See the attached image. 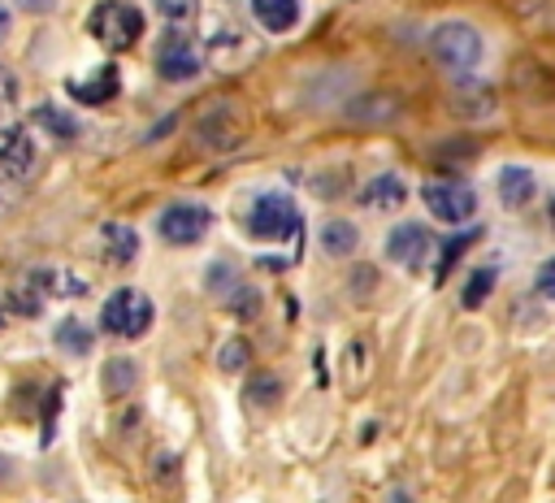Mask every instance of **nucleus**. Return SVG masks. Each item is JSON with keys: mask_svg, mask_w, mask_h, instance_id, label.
Wrapping results in <instances>:
<instances>
[{"mask_svg": "<svg viewBox=\"0 0 555 503\" xmlns=\"http://www.w3.org/2000/svg\"><path fill=\"white\" fill-rule=\"evenodd\" d=\"M429 56L447 69V74H473L477 65H481V56H486V39H481V30L473 26V22H464V17H447V22H438L434 26V35H429Z\"/></svg>", "mask_w": 555, "mask_h": 503, "instance_id": "obj_1", "label": "nucleus"}, {"mask_svg": "<svg viewBox=\"0 0 555 503\" xmlns=\"http://www.w3.org/2000/svg\"><path fill=\"white\" fill-rule=\"evenodd\" d=\"M243 225L260 243H295L299 247V234H304V217H299L295 199L282 195V191L256 195L251 208H247V217H243Z\"/></svg>", "mask_w": 555, "mask_h": 503, "instance_id": "obj_2", "label": "nucleus"}, {"mask_svg": "<svg viewBox=\"0 0 555 503\" xmlns=\"http://www.w3.org/2000/svg\"><path fill=\"white\" fill-rule=\"evenodd\" d=\"M87 30L100 48L108 52H126L143 39V13L130 4V0H100L87 17Z\"/></svg>", "mask_w": 555, "mask_h": 503, "instance_id": "obj_3", "label": "nucleus"}, {"mask_svg": "<svg viewBox=\"0 0 555 503\" xmlns=\"http://www.w3.org/2000/svg\"><path fill=\"white\" fill-rule=\"evenodd\" d=\"M152 317H156L152 299L143 291H134V286H117L100 304V330L113 334V338H143L147 325H152Z\"/></svg>", "mask_w": 555, "mask_h": 503, "instance_id": "obj_4", "label": "nucleus"}, {"mask_svg": "<svg viewBox=\"0 0 555 503\" xmlns=\"http://www.w3.org/2000/svg\"><path fill=\"white\" fill-rule=\"evenodd\" d=\"M421 204L442 225H464L468 217H477V191L455 178H429L421 186Z\"/></svg>", "mask_w": 555, "mask_h": 503, "instance_id": "obj_5", "label": "nucleus"}, {"mask_svg": "<svg viewBox=\"0 0 555 503\" xmlns=\"http://www.w3.org/2000/svg\"><path fill=\"white\" fill-rule=\"evenodd\" d=\"M191 139H195L204 152H230V147H238V139H243V117H238V108H234L230 100L204 104V113H195V121H191Z\"/></svg>", "mask_w": 555, "mask_h": 503, "instance_id": "obj_6", "label": "nucleus"}, {"mask_svg": "<svg viewBox=\"0 0 555 503\" xmlns=\"http://www.w3.org/2000/svg\"><path fill=\"white\" fill-rule=\"evenodd\" d=\"M208 230H212V212H208L204 204L173 199V204H165V208L156 212V234H160V243H169V247H191V243H199Z\"/></svg>", "mask_w": 555, "mask_h": 503, "instance_id": "obj_7", "label": "nucleus"}, {"mask_svg": "<svg viewBox=\"0 0 555 503\" xmlns=\"http://www.w3.org/2000/svg\"><path fill=\"white\" fill-rule=\"evenodd\" d=\"M152 65H156V74H160L165 82H191V78H199V69H204V52H199V43H195L191 35L169 30V35L156 43Z\"/></svg>", "mask_w": 555, "mask_h": 503, "instance_id": "obj_8", "label": "nucleus"}, {"mask_svg": "<svg viewBox=\"0 0 555 503\" xmlns=\"http://www.w3.org/2000/svg\"><path fill=\"white\" fill-rule=\"evenodd\" d=\"M382 252H386V260L399 265V269H421L425 256L434 252L429 225H421V221H399V225H390L386 238H382Z\"/></svg>", "mask_w": 555, "mask_h": 503, "instance_id": "obj_9", "label": "nucleus"}, {"mask_svg": "<svg viewBox=\"0 0 555 503\" xmlns=\"http://www.w3.org/2000/svg\"><path fill=\"white\" fill-rule=\"evenodd\" d=\"M343 117H347L351 126L377 130V126H390V121L403 117V100L390 95V91H364V95H356V100L343 104Z\"/></svg>", "mask_w": 555, "mask_h": 503, "instance_id": "obj_10", "label": "nucleus"}, {"mask_svg": "<svg viewBox=\"0 0 555 503\" xmlns=\"http://www.w3.org/2000/svg\"><path fill=\"white\" fill-rule=\"evenodd\" d=\"M408 178L403 173H373V178H364V186L356 191V199H360V208L364 212H399L403 204H408Z\"/></svg>", "mask_w": 555, "mask_h": 503, "instance_id": "obj_11", "label": "nucleus"}, {"mask_svg": "<svg viewBox=\"0 0 555 503\" xmlns=\"http://www.w3.org/2000/svg\"><path fill=\"white\" fill-rule=\"evenodd\" d=\"M39 160V147H35V134L26 126H4L0 130V173L22 182Z\"/></svg>", "mask_w": 555, "mask_h": 503, "instance_id": "obj_12", "label": "nucleus"}, {"mask_svg": "<svg viewBox=\"0 0 555 503\" xmlns=\"http://www.w3.org/2000/svg\"><path fill=\"white\" fill-rule=\"evenodd\" d=\"M451 108H455V117L486 121V117L494 113V87H490V82H481V78H455Z\"/></svg>", "mask_w": 555, "mask_h": 503, "instance_id": "obj_13", "label": "nucleus"}, {"mask_svg": "<svg viewBox=\"0 0 555 503\" xmlns=\"http://www.w3.org/2000/svg\"><path fill=\"white\" fill-rule=\"evenodd\" d=\"M533 191H538V178H533V169L529 165H503L499 173H494V195H499V204L503 208H525L529 199H533Z\"/></svg>", "mask_w": 555, "mask_h": 503, "instance_id": "obj_14", "label": "nucleus"}, {"mask_svg": "<svg viewBox=\"0 0 555 503\" xmlns=\"http://www.w3.org/2000/svg\"><path fill=\"white\" fill-rule=\"evenodd\" d=\"M317 247H321V256H330V260H347V256L360 247V230H356L347 217H325V221L317 225Z\"/></svg>", "mask_w": 555, "mask_h": 503, "instance_id": "obj_15", "label": "nucleus"}, {"mask_svg": "<svg viewBox=\"0 0 555 503\" xmlns=\"http://www.w3.org/2000/svg\"><path fill=\"white\" fill-rule=\"evenodd\" d=\"M100 256H104L108 265H130V260L139 256V230L126 225V221H108V225L100 230Z\"/></svg>", "mask_w": 555, "mask_h": 503, "instance_id": "obj_16", "label": "nucleus"}, {"mask_svg": "<svg viewBox=\"0 0 555 503\" xmlns=\"http://www.w3.org/2000/svg\"><path fill=\"white\" fill-rule=\"evenodd\" d=\"M247 9L256 17V26L269 35H286L299 22V0H247Z\"/></svg>", "mask_w": 555, "mask_h": 503, "instance_id": "obj_17", "label": "nucleus"}, {"mask_svg": "<svg viewBox=\"0 0 555 503\" xmlns=\"http://www.w3.org/2000/svg\"><path fill=\"white\" fill-rule=\"evenodd\" d=\"M100 386H104V395H113V399L139 390V360H134V356H108L104 369H100Z\"/></svg>", "mask_w": 555, "mask_h": 503, "instance_id": "obj_18", "label": "nucleus"}, {"mask_svg": "<svg viewBox=\"0 0 555 503\" xmlns=\"http://www.w3.org/2000/svg\"><path fill=\"white\" fill-rule=\"evenodd\" d=\"M52 343H56L65 356H91V347H95V334H91V325H87L82 317H65V321H56V330H52Z\"/></svg>", "mask_w": 555, "mask_h": 503, "instance_id": "obj_19", "label": "nucleus"}, {"mask_svg": "<svg viewBox=\"0 0 555 503\" xmlns=\"http://www.w3.org/2000/svg\"><path fill=\"white\" fill-rule=\"evenodd\" d=\"M243 282V269H238V260H230V256H217L208 269H204V291L212 295V299H230V291Z\"/></svg>", "mask_w": 555, "mask_h": 503, "instance_id": "obj_20", "label": "nucleus"}, {"mask_svg": "<svg viewBox=\"0 0 555 503\" xmlns=\"http://www.w3.org/2000/svg\"><path fill=\"white\" fill-rule=\"evenodd\" d=\"M69 91H74L78 100H87V104H104V100L117 95V69H113V65H100L87 82H69Z\"/></svg>", "mask_w": 555, "mask_h": 503, "instance_id": "obj_21", "label": "nucleus"}, {"mask_svg": "<svg viewBox=\"0 0 555 503\" xmlns=\"http://www.w3.org/2000/svg\"><path fill=\"white\" fill-rule=\"evenodd\" d=\"M494 282H499V269H494V265L473 269V273H468V282H464V291H460V304H464V308H481V304L490 299Z\"/></svg>", "mask_w": 555, "mask_h": 503, "instance_id": "obj_22", "label": "nucleus"}, {"mask_svg": "<svg viewBox=\"0 0 555 503\" xmlns=\"http://www.w3.org/2000/svg\"><path fill=\"white\" fill-rule=\"evenodd\" d=\"M35 121H39L52 139H78V117L65 113V108H56V104H39V108H35Z\"/></svg>", "mask_w": 555, "mask_h": 503, "instance_id": "obj_23", "label": "nucleus"}, {"mask_svg": "<svg viewBox=\"0 0 555 503\" xmlns=\"http://www.w3.org/2000/svg\"><path fill=\"white\" fill-rule=\"evenodd\" d=\"M247 360H251V343H247L243 334H234V338H225V343L217 347V369H221V373H243Z\"/></svg>", "mask_w": 555, "mask_h": 503, "instance_id": "obj_24", "label": "nucleus"}, {"mask_svg": "<svg viewBox=\"0 0 555 503\" xmlns=\"http://www.w3.org/2000/svg\"><path fill=\"white\" fill-rule=\"evenodd\" d=\"M247 403L256 408H278L282 403V377L278 373H256L247 382Z\"/></svg>", "mask_w": 555, "mask_h": 503, "instance_id": "obj_25", "label": "nucleus"}, {"mask_svg": "<svg viewBox=\"0 0 555 503\" xmlns=\"http://www.w3.org/2000/svg\"><path fill=\"white\" fill-rule=\"evenodd\" d=\"M17 100H22V82L9 65H0V117H9L17 108Z\"/></svg>", "mask_w": 555, "mask_h": 503, "instance_id": "obj_26", "label": "nucleus"}, {"mask_svg": "<svg viewBox=\"0 0 555 503\" xmlns=\"http://www.w3.org/2000/svg\"><path fill=\"white\" fill-rule=\"evenodd\" d=\"M225 304H230V308H234L238 317H251V312L260 308V295H256V286H247V282H238V286L230 291V299H225Z\"/></svg>", "mask_w": 555, "mask_h": 503, "instance_id": "obj_27", "label": "nucleus"}, {"mask_svg": "<svg viewBox=\"0 0 555 503\" xmlns=\"http://www.w3.org/2000/svg\"><path fill=\"white\" fill-rule=\"evenodd\" d=\"M373 291H377V269L373 265L351 269V299H369Z\"/></svg>", "mask_w": 555, "mask_h": 503, "instance_id": "obj_28", "label": "nucleus"}, {"mask_svg": "<svg viewBox=\"0 0 555 503\" xmlns=\"http://www.w3.org/2000/svg\"><path fill=\"white\" fill-rule=\"evenodd\" d=\"M17 13H26V17H48V13H56L61 9V0H9Z\"/></svg>", "mask_w": 555, "mask_h": 503, "instance_id": "obj_29", "label": "nucleus"}, {"mask_svg": "<svg viewBox=\"0 0 555 503\" xmlns=\"http://www.w3.org/2000/svg\"><path fill=\"white\" fill-rule=\"evenodd\" d=\"M538 295H546L555 304V256L538 265Z\"/></svg>", "mask_w": 555, "mask_h": 503, "instance_id": "obj_30", "label": "nucleus"}, {"mask_svg": "<svg viewBox=\"0 0 555 503\" xmlns=\"http://www.w3.org/2000/svg\"><path fill=\"white\" fill-rule=\"evenodd\" d=\"M156 4H160V13H165V17H186L195 0H156Z\"/></svg>", "mask_w": 555, "mask_h": 503, "instance_id": "obj_31", "label": "nucleus"}, {"mask_svg": "<svg viewBox=\"0 0 555 503\" xmlns=\"http://www.w3.org/2000/svg\"><path fill=\"white\" fill-rule=\"evenodd\" d=\"M9 35H13V9H9V0H0V48L9 43Z\"/></svg>", "mask_w": 555, "mask_h": 503, "instance_id": "obj_32", "label": "nucleus"}, {"mask_svg": "<svg viewBox=\"0 0 555 503\" xmlns=\"http://www.w3.org/2000/svg\"><path fill=\"white\" fill-rule=\"evenodd\" d=\"M546 217H551V225H555V195H551V204H546Z\"/></svg>", "mask_w": 555, "mask_h": 503, "instance_id": "obj_33", "label": "nucleus"}]
</instances>
